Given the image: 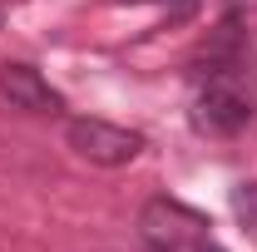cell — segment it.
<instances>
[{
	"instance_id": "1",
	"label": "cell",
	"mask_w": 257,
	"mask_h": 252,
	"mask_svg": "<svg viewBox=\"0 0 257 252\" xmlns=\"http://www.w3.org/2000/svg\"><path fill=\"white\" fill-rule=\"evenodd\" d=\"M252 94L247 84L237 79V64H218L208 69V79L198 84V99H193V129L208 134V139H232L252 124Z\"/></svg>"
},
{
	"instance_id": "2",
	"label": "cell",
	"mask_w": 257,
	"mask_h": 252,
	"mask_svg": "<svg viewBox=\"0 0 257 252\" xmlns=\"http://www.w3.org/2000/svg\"><path fill=\"white\" fill-rule=\"evenodd\" d=\"M64 139H69V149L79 158H89L99 168H124V163H134L144 154V134H134L124 124H109V119H69Z\"/></svg>"
},
{
	"instance_id": "3",
	"label": "cell",
	"mask_w": 257,
	"mask_h": 252,
	"mask_svg": "<svg viewBox=\"0 0 257 252\" xmlns=\"http://www.w3.org/2000/svg\"><path fill=\"white\" fill-rule=\"evenodd\" d=\"M208 227H213V222L203 218V213H193V208L173 203V198H154V203L139 213V232L149 237V247H159V252L193 247V242L208 237Z\"/></svg>"
},
{
	"instance_id": "4",
	"label": "cell",
	"mask_w": 257,
	"mask_h": 252,
	"mask_svg": "<svg viewBox=\"0 0 257 252\" xmlns=\"http://www.w3.org/2000/svg\"><path fill=\"white\" fill-rule=\"evenodd\" d=\"M0 99L20 114H60L64 109L60 89H50V79L30 64H0Z\"/></svg>"
},
{
	"instance_id": "5",
	"label": "cell",
	"mask_w": 257,
	"mask_h": 252,
	"mask_svg": "<svg viewBox=\"0 0 257 252\" xmlns=\"http://www.w3.org/2000/svg\"><path fill=\"white\" fill-rule=\"evenodd\" d=\"M232 213L247 222V227H257V183H237L232 188Z\"/></svg>"
},
{
	"instance_id": "6",
	"label": "cell",
	"mask_w": 257,
	"mask_h": 252,
	"mask_svg": "<svg viewBox=\"0 0 257 252\" xmlns=\"http://www.w3.org/2000/svg\"><path fill=\"white\" fill-rule=\"evenodd\" d=\"M119 5H149V0H119ZM159 5H173V15H178V20L193 10V0H159Z\"/></svg>"
},
{
	"instance_id": "7",
	"label": "cell",
	"mask_w": 257,
	"mask_h": 252,
	"mask_svg": "<svg viewBox=\"0 0 257 252\" xmlns=\"http://www.w3.org/2000/svg\"><path fill=\"white\" fill-rule=\"evenodd\" d=\"M193 252H227V247H218L213 237H203V242H193Z\"/></svg>"
},
{
	"instance_id": "8",
	"label": "cell",
	"mask_w": 257,
	"mask_h": 252,
	"mask_svg": "<svg viewBox=\"0 0 257 252\" xmlns=\"http://www.w3.org/2000/svg\"><path fill=\"white\" fill-rule=\"evenodd\" d=\"M0 20H5V5H0Z\"/></svg>"
},
{
	"instance_id": "9",
	"label": "cell",
	"mask_w": 257,
	"mask_h": 252,
	"mask_svg": "<svg viewBox=\"0 0 257 252\" xmlns=\"http://www.w3.org/2000/svg\"><path fill=\"white\" fill-rule=\"evenodd\" d=\"M154 252H159V247H154Z\"/></svg>"
}]
</instances>
